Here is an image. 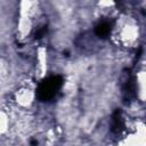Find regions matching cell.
<instances>
[{
	"label": "cell",
	"instance_id": "8992f818",
	"mask_svg": "<svg viewBox=\"0 0 146 146\" xmlns=\"http://www.w3.org/2000/svg\"><path fill=\"white\" fill-rule=\"evenodd\" d=\"M136 86H137V96L140 102H144L145 99V71L144 70L138 71Z\"/></svg>",
	"mask_w": 146,
	"mask_h": 146
},
{
	"label": "cell",
	"instance_id": "6da1fadb",
	"mask_svg": "<svg viewBox=\"0 0 146 146\" xmlns=\"http://www.w3.org/2000/svg\"><path fill=\"white\" fill-rule=\"evenodd\" d=\"M112 35L121 47L133 48L139 43L141 38V27L135 16L123 14L117 17Z\"/></svg>",
	"mask_w": 146,
	"mask_h": 146
},
{
	"label": "cell",
	"instance_id": "7a4b0ae2",
	"mask_svg": "<svg viewBox=\"0 0 146 146\" xmlns=\"http://www.w3.org/2000/svg\"><path fill=\"white\" fill-rule=\"evenodd\" d=\"M14 103L21 111L31 108L35 102V91L30 84H23L14 91Z\"/></svg>",
	"mask_w": 146,
	"mask_h": 146
},
{
	"label": "cell",
	"instance_id": "3957f363",
	"mask_svg": "<svg viewBox=\"0 0 146 146\" xmlns=\"http://www.w3.org/2000/svg\"><path fill=\"white\" fill-rule=\"evenodd\" d=\"M49 67V55L46 47H39L35 56V66H34V75L36 80H42L48 72Z\"/></svg>",
	"mask_w": 146,
	"mask_h": 146
},
{
	"label": "cell",
	"instance_id": "277c9868",
	"mask_svg": "<svg viewBox=\"0 0 146 146\" xmlns=\"http://www.w3.org/2000/svg\"><path fill=\"white\" fill-rule=\"evenodd\" d=\"M116 146H145V131L144 125L141 124L140 128L137 130L128 133L125 137H123Z\"/></svg>",
	"mask_w": 146,
	"mask_h": 146
},
{
	"label": "cell",
	"instance_id": "5b68a950",
	"mask_svg": "<svg viewBox=\"0 0 146 146\" xmlns=\"http://www.w3.org/2000/svg\"><path fill=\"white\" fill-rule=\"evenodd\" d=\"M10 124H11L10 115L6 110L0 108V138L5 137L8 133L10 129Z\"/></svg>",
	"mask_w": 146,
	"mask_h": 146
}]
</instances>
